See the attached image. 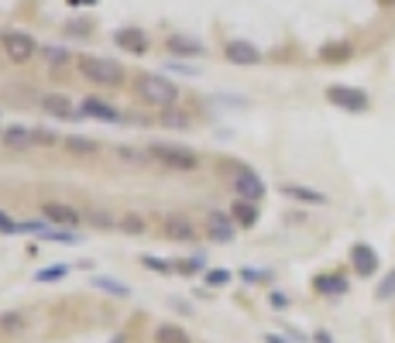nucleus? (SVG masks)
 I'll return each mask as SVG.
<instances>
[{
    "label": "nucleus",
    "mask_w": 395,
    "mask_h": 343,
    "mask_svg": "<svg viewBox=\"0 0 395 343\" xmlns=\"http://www.w3.org/2000/svg\"><path fill=\"white\" fill-rule=\"evenodd\" d=\"M135 90H138V96L144 103H152L158 110L179 103V86L169 76H158V73H141V76L135 79Z\"/></svg>",
    "instance_id": "nucleus-1"
},
{
    "label": "nucleus",
    "mask_w": 395,
    "mask_h": 343,
    "mask_svg": "<svg viewBox=\"0 0 395 343\" xmlns=\"http://www.w3.org/2000/svg\"><path fill=\"white\" fill-rule=\"evenodd\" d=\"M79 76L90 79L93 86H103V90H114L124 83V69H120L114 58H103V56H79Z\"/></svg>",
    "instance_id": "nucleus-2"
},
{
    "label": "nucleus",
    "mask_w": 395,
    "mask_h": 343,
    "mask_svg": "<svg viewBox=\"0 0 395 343\" xmlns=\"http://www.w3.org/2000/svg\"><path fill=\"white\" fill-rule=\"evenodd\" d=\"M0 48H4V56L11 58L14 65H24V62L35 58L38 41L31 38L28 31H7V35H0Z\"/></svg>",
    "instance_id": "nucleus-3"
},
{
    "label": "nucleus",
    "mask_w": 395,
    "mask_h": 343,
    "mask_svg": "<svg viewBox=\"0 0 395 343\" xmlns=\"http://www.w3.org/2000/svg\"><path fill=\"white\" fill-rule=\"evenodd\" d=\"M327 100H330L334 107H340V110H347V114H364V110L372 107V100H368L364 90H357V86H340V83L327 90Z\"/></svg>",
    "instance_id": "nucleus-4"
},
{
    "label": "nucleus",
    "mask_w": 395,
    "mask_h": 343,
    "mask_svg": "<svg viewBox=\"0 0 395 343\" xmlns=\"http://www.w3.org/2000/svg\"><path fill=\"white\" fill-rule=\"evenodd\" d=\"M152 158H158L162 165H169V169H196V152H189V148H179V144H155L152 148Z\"/></svg>",
    "instance_id": "nucleus-5"
},
{
    "label": "nucleus",
    "mask_w": 395,
    "mask_h": 343,
    "mask_svg": "<svg viewBox=\"0 0 395 343\" xmlns=\"http://www.w3.org/2000/svg\"><path fill=\"white\" fill-rule=\"evenodd\" d=\"M0 144H4V152H14V154L35 152V131L21 127V124H11V127L0 131Z\"/></svg>",
    "instance_id": "nucleus-6"
},
{
    "label": "nucleus",
    "mask_w": 395,
    "mask_h": 343,
    "mask_svg": "<svg viewBox=\"0 0 395 343\" xmlns=\"http://www.w3.org/2000/svg\"><path fill=\"white\" fill-rule=\"evenodd\" d=\"M378 250L372 244H354L351 248V268H354L357 278H375L378 275Z\"/></svg>",
    "instance_id": "nucleus-7"
},
{
    "label": "nucleus",
    "mask_w": 395,
    "mask_h": 343,
    "mask_svg": "<svg viewBox=\"0 0 395 343\" xmlns=\"http://www.w3.org/2000/svg\"><path fill=\"white\" fill-rule=\"evenodd\" d=\"M41 216H45L48 223H56V227H76V223H79L76 206H69V203H59V199H48V203H41Z\"/></svg>",
    "instance_id": "nucleus-8"
},
{
    "label": "nucleus",
    "mask_w": 395,
    "mask_h": 343,
    "mask_svg": "<svg viewBox=\"0 0 395 343\" xmlns=\"http://www.w3.org/2000/svg\"><path fill=\"white\" fill-rule=\"evenodd\" d=\"M223 56H227L231 65H258V62H261V52H258L251 41H244V38L227 41V45H223Z\"/></svg>",
    "instance_id": "nucleus-9"
},
{
    "label": "nucleus",
    "mask_w": 395,
    "mask_h": 343,
    "mask_svg": "<svg viewBox=\"0 0 395 343\" xmlns=\"http://www.w3.org/2000/svg\"><path fill=\"white\" fill-rule=\"evenodd\" d=\"M18 233H35L41 241H56V244H76V233H65V230L52 227V223H35V220L18 223Z\"/></svg>",
    "instance_id": "nucleus-10"
},
{
    "label": "nucleus",
    "mask_w": 395,
    "mask_h": 343,
    "mask_svg": "<svg viewBox=\"0 0 395 343\" xmlns=\"http://www.w3.org/2000/svg\"><path fill=\"white\" fill-rule=\"evenodd\" d=\"M234 192H237V199H251V203H261V196H265V182H261V175H258V172L244 169L234 179Z\"/></svg>",
    "instance_id": "nucleus-11"
},
{
    "label": "nucleus",
    "mask_w": 395,
    "mask_h": 343,
    "mask_svg": "<svg viewBox=\"0 0 395 343\" xmlns=\"http://www.w3.org/2000/svg\"><path fill=\"white\" fill-rule=\"evenodd\" d=\"M38 107L48 117H59V120H69V117H76V107H73V100H69L65 93H45L38 100Z\"/></svg>",
    "instance_id": "nucleus-12"
},
{
    "label": "nucleus",
    "mask_w": 395,
    "mask_h": 343,
    "mask_svg": "<svg viewBox=\"0 0 395 343\" xmlns=\"http://www.w3.org/2000/svg\"><path fill=\"white\" fill-rule=\"evenodd\" d=\"M83 114L97 117V120H107V124H120V120H124V114H120L117 107H110V103L100 100V96H86V100H83Z\"/></svg>",
    "instance_id": "nucleus-13"
},
{
    "label": "nucleus",
    "mask_w": 395,
    "mask_h": 343,
    "mask_svg": "<svg viewBox=\"0 0 395 343\" xmlns=\"http://www.w3.org/2000/svg\"><path fill=\"white\" fill-rule=\"evenodd\" d=\"M162 233H165L169 241H193V237H196L193 223H189L182 213H169V216H165V223H162Z\"/></svg>",
    "instance_id": "nucleus-14"
},
{
    "label": "nucleus",
    "mask_w": 395,
    "mask_h": 343,
    "mask_svg": "<svg viewBox=\"0 0 395 343\" xmlns=\"http://www.w3.org/2000/svg\"><path fill=\"white\" fill-rule=\"evenodd\" d=\"M114 41H117L124 52H135V56H144V52H148V35H144L141 28H120L117 35H114Z\"/></svg>",
    "instance_id": "nucleus-15"
},
{
    "label": "nucleus",
    "mask_w": 395,
    "mask_h": 343,
    "mask_svg": "<svg viewBox=\"0 0 395 343\" xmlns=\"http://www.w3.org/2000/svg\"><path fill=\"white\" fill-rule=\"evenodd\" d=\"M316 295H344L347 292V278L340 271H327V275H316L313 278Z\"/></svg>",
    "instance_id": "nucleus-16"
},
{
    "label": "nucleus",
    "mask_w": 395,
    "mask_h": 343,
    "mask_svg": "<svg viewBox=\"0 0 395 343\" xmlns=\"http://www.w3.org/2000/svg\"><path fill=\"white\" fill-rule=\"evenodd\" d=\"M231 220H234L241 230H251L258 223V203H251V199H234Z\"/></svg>",
    "instance_id": "nucleus-17"
},
{
    "label": "nucleus",
    "mask_w": 395,
    "mask_h": 343,
    "mask_svg": "<svg viewBox=\"0 0 395 343\" xmlns=\"http://www.w3.org/2000/svg\"><path fill=\"white\" fill-rule=\"evenodd\" d=\"M234 230H237V223L231 220V213H220V210L210 213V237H217V241H231V237H234Z\"/></svg>",
    "instance_id": "nucleus-18"
},
{
    "label": "nucleus",
    "mask_w": 395,
    "mask_h": 343,
    "mask_svg": "<svg viewBox=\"0 0 395 343\" xmlns=\"http://www.w3.org/2000/svg\"><path fill=\"white\" fill-rule=\"evenodd\" d=\"M282 192H285V196H293V199H299V203H310V206H323V203H327V196H323V192L306 189V186H293V182H285Z\"/></svg>",
    "instance_id": "nucleus-19"
},
{
    "label": "nucleus",
    "mask_w": 395,
    "mask_h": 343,
    "mask_svg": "<svg viewBox=\"0 0 395 343\" xmlns=\"http://www.w3.org/2000/svg\"><path fill=\"white\" fill-rule=\"evenodd\" d=\"M351 56H354L351 41H330V45L320 48V58H323V62H347Z\"/></svg>",
    "instance_id": "nucleus-20"
},
{
    "label": "nucleus",
    "mask_w": 395,
    "mask_h": 343,
    "mask_svg": "<svg viewBox=\"0 0 395 343\" xmlns=\"http://www.w3.org/2000/svg\"><path fill=\"white\" fill-rule=\"evenodd\" d=\"M155 343H193L189 340V333L176 323H162L155 329Z\"/></svg>",
    "instance_id": "nucleus-21"
},
{
    "label": "nucleus",
    "mask_w": 395,
    "mask_h": 343,
    "mask_svg": "<svg viewBox=\"0 0 395 343\" xmlns=\"http://www.w3.org/2000/svg\"><path fill=\"white\" fill-rule=\"evenodd\" d=\"M24 326H28L24 312H0V333L4 337H21Z\"/></svg>",
    "instance_id": "nucleus-22"
},
{
    "label": "nucleus",
    "mask_w": 395,
    "mask_h": 343,
    "mask_svg": "<svg viewBox=\"0 0 395 343\" xmlns=\"http://www.w3.org/2000/svg\"><path fill=\"white\" fill-rule=\"evenodd\" d=\"M158 120H162L165 127H176V131L189 127V114H182L179 107H165V110H158Z\"/></svg>",
    "instance_id": "nucleus-23"
},
{
    "label": "nucleus",
    "mask_w": 395,
    "mask_h": 343,
    "mask_svg": "<svg viewBox=\"0 0 395 343\" xmlns=\"http://www.w3.org/2000/svg\"><path fill=\"white\" fill-rule=\"evenodd\" d=\"M65 152L69 154H79V158H86V154L97 152V141H90V137H65Z\"/></svg>",
    "instance_id": "nucleus-24"
},
{
    "label": "nucleus",
    "mask_w": 395,
    "mask_h": 343,
    "mask_svg": "<svg viewBox=\"0 0 395 343\" xmlns=\"http://www.w3.org/2000/svg\"><path fill=\"white\" fill-rule=\"evenodd\" d=\"M93 285L100 288V292H107V295H117V299H131V288L120 285V282H114V278H93Z\"/></svg>",
    "instance_id": "nucleus-25"
},
{
    "label": "nucleus",
    "mask_w": 395,
    "mask_h": 343,
    "mask_svg": "<svg viewBox=\"0 0 395 343\" xmlns=\"http://www.w3.org/2000/svg\"><path fill=\"white\" fill-rule=\"evenodd\" d=\"M375 299H378V302H389V299H395V268H389V271H385V278L378 282Z\"/></svg>",
    "instance_id": "nucleus-26"
},
{
    "label": "nucleus",
    "mask_w": 395,
    "mask_h": 343,
    "mask_svg": "<svg viewBox=\"0 0 395 343\" xmlns=\"http://www.w3.org/2000/svg\"><path fill=\"white\" fill-rule=\"evenodd\" d=\"M117 227L124 230V233H131V237H141V233H144V220H141L138 213H124L117 220Z\"/></svg>",
    "instance_id": "nucleus-27"
},
{
    "label": "nucleus",
    "mask_w": 395,
    "mask_h": 343,
    "mask_svg": "<svg viewBox=\"0 0 395 343\" xmlns=\"http://www.w3.org/2000/svg\"><path fill=\"white\" fill-rule=\"evenodd\" d=\"M169 48H172L176 56H199V52H203V45L193 38H169Z\"/></svg>",
    "instance_id": "nucleus-28"
},
{
    "label": "nucleus",
    "mask_w": 395,
    "mask_h": 343,
    "mask_svg": "<svg viewBox=\"0 0 395 343\" xmlns=\"http://www.w3.org/2000/svg\"><path fill=\"white\" fill-rule=\"evenodd\" d=\"M41 56H45V62H52L56 69H62V65H69V62H73V56H69L65 48H48V45L41 48Z\"/></svg>",
    "instance_id": "nucleus-29"
},
{
    "label": "nucleus",
    "mask_w": 395,
    "mask_h": 343,
    "mask_svg": "<svg viewBox=\"0 0 395 343\" xmlns=\"http://www.w3.org/2000/svg\"><path fill=\"white\" fill-rule=\"evenodd\" d=\"M59 278H65V268H41L38 275H35V282H59Z\"/></svg>",
    "instance_id": "nucleus-30"
},
{
    "label": "nucleus",
    "mask_w": 395,
    "mask_h": 343,
    "mask_svg": "<svg viewBox=\"0 0 395 343\" xmlns=\"http://www.w3.org/2000/svg\"><path fill=\"white\" fill-rule=\"evenodd\" d=\"M176 271H182V275H196V271H203V261L199 258H193V261H182V265H172Z\"/></svg>",
    "instance_id": "nucleus-31"
},
{
    "label": "nucleus",
    "mask_w": 395,
    "mask_h": 343,
    "mask_svg": "<svg viewBox=\"0 0 395 343\" xmlns=\"http://www.w3.org/2000/svg\"><path fill=\"white\" fill-rule=\"evenodd\" d=\"M59 141V134L56 131H35V144H45V148H52Z\"/></svg>",
    "instance_id": "nucleus-32"
},
{
    "label": "nucleus",
    "mask_w": 395,
    "mask_h": 343,
    "mask_svg": "<svg viewBox=\"0 0 395 343\" xmlns=\"http://www.w3.org/2000/svg\"><path fill=\"white\" fill-rule=\"evenodd\" d=\"M206 282H210V285H227V282H231V271H206Z\"/></svg>",
    "instance_id": "nucleus-33"
},
{
    "label": "nucleus",
    "mask_w": 395,
    "mask_h": 343,
    "mask_svg": "<svg viewBox=\"0 0 395 343\" xmlns=\"http://www.w3.org/2000/svg\"><path fill=\"white\" fill-rule=\"evenodd\" d=\"M141 261H144V268H148V271H172V265L158 261V258H152V254H148V258H141Z\"/></svg>",
    "instance_id": "nucleus-34"
},
{
    "label": "nucleus",
    "mask_w": 395,
    "mask_h": 343,
    "mask_svg": "<svg viewBox=\"0 0 395 343\" xmlns=\"http://www.w3.org/2000/svg\"><path fill=\"white\" fill-rule=\"evenodd\" d=\"M0 233H18V223H14L4 210H0Z\"/></svg>",
    "instance_id": "nucleus-35"
},
{
    "label": "nucleus",
    "mask_w": 395,
    "mask_h": 343,
    "mask_svg": "<svg viewBox=\"0 0 395 343\" xmlns=\"http://www.w3.org/2000/svg\"><path fill=\"white\" fill-rule=\"evenodd\" d=\"M93 223H100V227H110V223H114V220H110V216H107V213H93Z\"/></svg>",
    "instance_id": "nucleus-36"
},
{
    "label": "nucleus",
    "mask_w": 395,
    "mask_h": 343,
    "mask_svg": "<svg viewBox=\"0 0 395 343\" xmlns=\"http://www.w3.org/2000/svg\"><path fill=\"white\" fill-rule=\"evenodd\" d=\"M313 340H316V343H334V340H330V333H323V329H320V333H316Z\"/></svg>",
    "instance_id": "nucleus-37"
},
{
    "label": "nucleus",
    "mask_w": 395,
    "mask_h": 343,
    "mask_svg": "<svg viewBox=\"0 0 395 343\" xmlns=\"http://www.w3.org/2000/svg\"><path fill=\"white\" fill-rule=\"evenodd\" d=\"M378 4H381V7H395V0H378Z\"/></svg>",
    "instance_id": "nucleus-38"
}]
</instances>
